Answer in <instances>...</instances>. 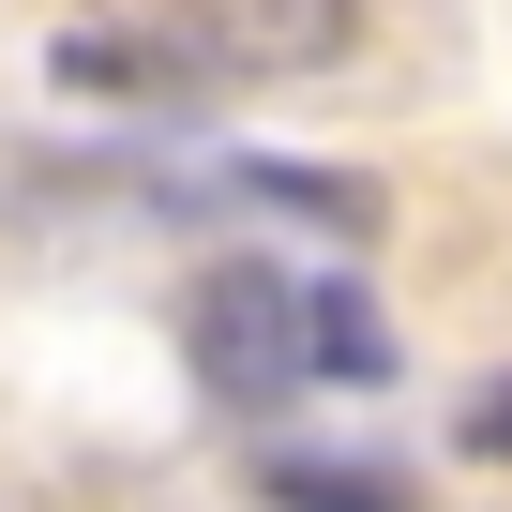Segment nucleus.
Listing matches in <instances>:
<instances>
[{
  "label": "nucleus",
  "mask_w": 512,
  "mask_h": 512,
  "mask_svg": "<svg viewBox=\"0 0 512 512\" xmlns=\"http://www.w3.org/2000/svg\"><path fill=\"white\" fill-rule=\"evenodd\" d=\"M181 61L136 46V31H61V91H166Z\"/></svg>",
  "instance_id": "obj_6"
},
{
  "label": "nucleus",
  "mask_w": 512,
  "mask_h": 512,
  "mask_svg": "<svg viewBox=\"0 0 512 512\" xmlns=\"http://www.w3.org/2000/svg\"><path fill=\"white\" fill-rule=\"evenodd\" d=\"M467 452H497V467H512V377H482V392H467Z\"/></svg>",
  "instance_id": "obj_7"
},
{
  "label": "nucleus",
  "mask_w": 512,
  "mask_h": 512,
  "mask_svg": "<svg viewBox=\"0 0 512 512\" xmlns=\"http://www.w3.org/2000/svg\"><path fill=\"white\" fill-rule=\"evenodd\" d=\"M196 377L211 407H287L302 392V272H256V256H211V287H196Z\"/></svg>",
  "instance_id": "obj_1"
},
{
  "label": "nucleus",
  "mask_w": 512,
  "mask_h": 512,
  "mask_svg": "<svg viewBox=\"0 0 512 512\" xmlns=\"http://www.w3.org/2000/svg\"><path fill=\"white\" fill-rule=\"evenodd\" d=\"M302 377H392V332L362 287H302Z\"/></svg>",
  "instance_id": "obj_4"
},
{
  "label": "nucleus",
  "mask_w": 512,
  "mask_h": 512,
  "mask_svg": "<svg viewBox=\"0 0 512 512\" xmlns=\"http://www.w3.org/2000/svg\"><path fill=\"white\" fill-rule=\"evenodd\" d=\"M241 196L317 211V226H377V196H362V181H332V166H287V151H256V166H241Z\"/></svg>",
  "instance_id": "obj_5"
},
{
  "label": "nucleus",
  "mask_w": 512,
  "mask_h": 512,
  "mask_svg": "<svg viewBox=\"0 0 512 512\" xmlns=\"http://www.w3.org/2000/svg\"><path fill=\"white\" fill-rule=\"evenodd\" d=\"M256 497H272V512H422L407 467H362V452H272Z\"/></svg>",
  "instance_id": "obj_3"
},
{
  "label": "nucleus",
  "mask_w": 512,
  "mask_h": 512,
  "mask_svg": "<svg viewBox=\"0 0 512 512\" xmlns=\"http://www.w3.org/2000/svg\"><path fill=\"white\" fill-rule=\"evenodd\" d=\"M362 46V0H166L181 76H332Z\"/></svg>",
  "instance_id": "obj_2"
}]
</instances>
